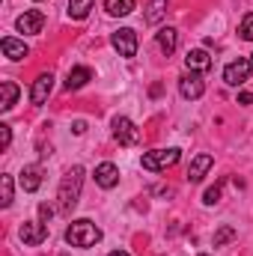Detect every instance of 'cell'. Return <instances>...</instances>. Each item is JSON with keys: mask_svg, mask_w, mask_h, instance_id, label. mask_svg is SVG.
Here are the masks:
<instances>
[{"mask_svg": "<svg viewBox=\"0 0 253 256\" xmlns=\"http://www.w3.org/2000/svg\"><path fill=\"white\" fill-rule=\"evenodd\" d=\"M80 188H84V167H68L63 173V182H60V191H57V206L60 212H72L80 200Z\"/></svg>", "mask_w": 253, "mask_h": 256, "instance_id": "cell-1", "label": "cell"}, {"mask_svg": "<svg viewBox=\"0 0 253 256\" xmlns=\"http://www.w3.org/2000/svg\"><path fill=\"white\" fill-rule=\"evenodd\" d=\"M66 242H68L72 248H92V244L102 242V230H98L92 220L80 218V220H72V224H68V230H66Z\"/></svg>", "mask_w": 253, "mask_h": 256, "instance_id": "cell-2", "label": "cell"}, {"mask_svg": "<svg viewBox=\"0 0 253 256\" xmlns=\"http://www.w3.org/2000/svg\"><path fill=\"white\" fill-rule=\"evenodd\" d=\"M179 152H182V149H176V146H170V149H152V152H143L140 167H143V170H149V173L170 170V167L179 161Z\"/></svg>", "mask_w": 253, "mask_h": 256, "instance_id": "cell-3", "label": "cell"}, {"mask_svg": "<svg viewBox=\"0 0 253 256\" xmlns=\"http://www.w3.org/2000/svg\"><path fill=\"white\" fill-rule=\"evenodd\" d=\"M114 137L120 140V146H137L140 143V128L128 116H116L114 120Z\"/></svg>", "mask_w": 253, "mask_h": 256, "instance_id": "cell-4", "label": "cell"}, {"mask_svg": "<svg viewBox=\"0 0 253 256\" xmlns=\"http://www.w3.org/2000/svg\"><path fill=\"white\" fill-rule=\"evenodd\" d=\"M15 27H18V33H24V36H36V33H42V27H45V12H42V9H27L24 15H18Z\"/></svg>", "mask_w": 253, "mask_h": 256, "instance_id": "cell-5", "label": "cell"}, {"mask_svg": "<svg viewBox=\"0 0 253 256\" xmlns=\"http://www.w3.org/2000/svg\"><path fill=\"white\" fill-rule=\"evenodd\" d=\"M110 45L120 51V57H134L137 54V33L131 27H122L110 36Z\"/></svg>", "mask_w": 253, "mask_h": 256, "instance_id": "cell-6", "label": "cell"}, {"mask_svg": "<svg viewBox=\"0 0 253 256\" xmlns=\"http://www.w3.org/2000/svg\"><path fill=\"white\" fill-rule=\"evenodd\" d=\"M18 236H21V242H24V244L36 248V244H42V242L48 238V226H45L42 220H24V224H21V230H18Z\"/></svg>", "mask_w": 253, "mask_h": 256, "instance_id": "cell-7", "label": "cell"}, {"mask_svg": "<svg viewBox=\"0 0 253 256\" xmlns=\"http://www.w3.org/2000/svg\"><path fill=\"white\" fill-rule=\"evenodd\" d=\"M250 72H253L250 60H232V63L224 68V80H226L230 86H242V84L250 78Z\"/></svg>", "mask_w": 253, "mask_h": 256, "instance_id": "cell-8", "label": "cell"}, {"mask_svg": "<svg viewBox=\"0 0 253 256\" xmlns=\"http://www.w3.org/2000/svg\"><path fill=\"white\" fill-rule=\"evenodd\" d=\"M179 92H182V98H190V102L206 92V84H202L200 72H185V74L179 78Z\"/></svg>", "mask_w": 253, "mask_h": 256, "instance_id": "cell-9", "label": "cell"}, {"mask_svg": "<svg viewBox=\"0 0 253 256\" xmlns=\"http://www.w3.org/2000/svg\"><path fill=\"white\" fill-rule=\"evenodd\" d=\"M96 185L104 188V191L116 188V185H120V167L110 164V161H102V164L96 167Z\"/></svg>", "mask_w": 253, "mask_h": 256, "instance_id": "cell-10", "label": "cell"}, {"mask_svg": "<svg viewBox=\"0 0 253 256\" xmlns=\"http://www.w3.org/2000/svg\"><path fill=\"white\" fill-rule=\"evenodd\" d=\"M212 164H214V158L208 155V152H200V155H194L190 158V164H188V182H202V176L212 170Z\"/></svg>", "mask_w": 253, "mask_h": 256, "instance_id": "cell-11", "label": "cell"}, {"mask_svg": "<svg viewBox=\"0 0 253 256\" xmlns=\"http://www.w3.org/2000/svg\"><path fill=\"white\" fill-rule=\"evenodd\" d=\"M51 90H54V74H51V72L39 74V78L33 80V90H30V102H33V104H45V98L51 96Z\"/></svg>", "mask_w": 253, "mask_h": 256, "instance_id": "cell-12", "label": "cell"}, {"mask_svg": "<svg viewBox=\"0 0 253 256\" xmlns=\"http://www.w3.org/2000/svg\"><path fill=\"white\" fill-rule=\"evenodd\" d=\"M18 185H21V191H27V194L39 191V185H42V167L39 164H27L21 170V176H18Z\"/></svg>", "mask_w": 253, "mask_h": 256, "instance_id": "cell-13", "label": "cell"}, {"mask_svg": "<svg viewBox=\"0 0 253 256\" xmlns=\"http://www.w3.org/2000/svg\"><path fill=\"white\" fill-rule=\"evenodd\" d=\"M185 68L188 72H208L212 68V57H208V51L206 48H194V51H188V57H185Z\"/></svg>", "mask_w": 253, "mask_h": 256, "instance_id": "cell-14", "label": "cell"}, {"mask_svg": "<svg viewBox=\"0 0 253 256\" xmlns=\"http://www.w3.org/2000/svg\"><path fill=\"white\" fill-rule=\"evenodd\" d=\"M155 42H158V48L170 57V54L179 48V30H176V27H161L158 36H155Z\"/></svg>", "mask_w": 253, "mask_h": 256, "instance_id": "cell-15", "label": "cell"}, {"mask_svg": "<svg viewBox=\"0 0 253 256\" xmlns=\"http://www.w3.org/2000/svg\"><path fill=\"white\" fill-rule=\"evenodd\" d=\"M0 48H3V54H6L9 60H15V63H18V60H24V57L30 54V51H27V45H24L21 39H12V36H6V39L0 42Z\"/></svg>", "mask_w": 253, "mask_h": 256, "instance_id": "cell-16", "label": "cell"}, {"mask_svg": "<svg viewBox=\"0 0 253 256\" xmlns=\"http://www.w3.org/2000/svg\"><path fill=\"white\" fill-rule=\"evenodd\" d=\"M86 80H92V72H90L86 66H74V68H68V74H66V90H80Z\"/></svg>", "mask_w": 253, "mask_h": 256, "instance_id": "cell-17", "label": "cell"}, {"mask_svg": "<svg viewBox=\"0 0 253 256\" xmlns=\"http://www.w3.org/2000/svg\"><path fill=\"white\" fill-rule=\"evenodd\" d=\"M18 96H21V90H18L12 80H3V84H0V110H3V114L12 110L15 102H18Z\"/></svg>", "mask_w": 253, "mask_h": 256, "instance_id": "cell-18", "label": "cell"}, {"mask_svg": "<svg viewBox=\"0 0 253 256\" xmlns=\"http://www.w3.org/2000/svg\"><path fill=\"white\" fill-rule=\"evenodd\" d=\"M92 3H96V0H68V3H66V12H68V18H74V21H84V18L90 15Z\"/></svg>", "mask_w": 253, "mask_h": 256, "instance_id": "cell-19", "label": "cell"}, {"mask_svg": "<svg viewBox=\"0 0 253 256\" xmlns=\"http://www.w3.org/2000/svg\"><path fill=\"white\" fill-rule=\"evenodd\" d=\"M167 15V0H149V9H146V24H161Z\"/></svg>", "mask_w": 253, "mask_h": 256, "instance_id": "cell-20", "label": "cell"}, {"mask_svg": "<svg viewBox=\"0 0 253 256\" xmlns=\"http://www.w3.org/2000/svg\"><path fill=\"white\" fill-rule=\"evenodd\" d=\"M104 9L114 18H122V15H131L134 12V0H104Z\"/></svg>", "mask_w": 253, "mask_h": 256, "instance_id": "cell-21", "label": "cell"}, {"mask_svg": "<svg viewBox=\"0 0 253 256\" xmlns=\"http://www.w3.org/2000/svg\"><path fill=\"white\" fill-rule=\"evenodd\" d=\"M0 206H3V208L12 206V176H9V173L0 176Z\"/></svg>", "mask_w": 253, "mask_h": 256, "instance_id": "cell-22", "label": "cell"}, {"mask_svg": "<svg viewBox=\"0 0 253 256\" xmlns=\"http://www.w3.org/2000/svg\"><path fill=\"white\" fill-rule=\"evenodd\" d=\"M232 238H236V226L224 224V226H220V230L214 232V238H212V242H214V248H224V244H230Z\"/></svg>", "mask_w": 253, "mask_h": 256, "instance_id": "cell-23", "label": "cell"}, {"mask_svg": "<svg viewBox=\"0 0 253 256\" xmlns=\"http://www.w3.org/2000/svg\"><path fill=\"white\" fill-rule=\"evenodd\" d=\"M238 36H242L244 42H253V12H248V15L242 18V24H238Z\"/></svg>", "mask_w": 253, "mask_h": 256, "instance_id": "cell-24", "label": "cell"}, {"mask_svg": "<svg viewBox=\"0 0 253 256\" xmlns=\"http://www.w3.org/2000/svg\"><path fill=\"white\" fill-rule=\"evenodd\" d=\"M220 188H224V185H214V188H208V191L202 194V202H206V206H214V202L220 200Z\"/></svg>", "mask_w": 253, "mask_h": 256, "instance_id": "cell-25", "label": "cell"}, {"mask_svg": "<svg viewBox=\"0 0 253 256\" xmlns=\"http://www.w3.org/2000/svg\"><path fill=\"white\" fill-rule=\"evenodd\" d=\"M9 143H12V128H9V126H0V149L6 152V149H9Z\"/></svg>", "mask_w": 253, "mask_h": 256, "instance_id": "cell-26", "label": "cell"}, {"mask_svg": "<svg viewBox=\"0 0 253 256\" xmlns=\"http://www.w3.org/2000/svg\"><path fill=\"white\" fill-rule=\"evenodd\" d=\"M39 218H42V224H48V220L54 218V208H51L48 202H42V206H39Z\"/></svg>", "mask_w": 253, "mask_h": 256, "instance_id": "cell-27", "label": "cell"}, {"mask_svg": "<svg viewBox=\"0 0 253 256\" xmlns=\"http://www.w3.org/2000/svg\"><path fill=\"white\" fill-rule=\"evenodd\" d=\"M238 104H253V92H238Z\"/></svg>", "mask_w": 253, "mask_h": 256, "instance_id": "cell-28", "label": "cell"}, {"mask_svg": "<svg viewBox=\"0 0 253 256\" xmlns=\"http://www.w3.org/2000/svg\"><path fill=\"white\" fill-rule=\"evenodd\" d=\"M84 131H86V122H84V120H78V122H74V134H84Z\"/></svg>", "mask_w": 253, "mask_h": 256, "instance_id": "cell-29", "label": "cell"}, {"mask_svg": "<svg viewBox=\"0 0 253 256\" xmlns=\"http://www.w3.org/2000/svg\"><path fill=\"white\" fill-rule=\"evenodd\" d=\"M108 256H131V254H126V250H114V254H108Z\"/></svg>", "mask_w": 253, "mask_h": 256, "instance_id": "cell-30", "label": "cell"}, {"mask_svg": "<svg viewBox=\"0 0 253 256\" xmlns=\"http://www.w3.org/2000/svg\"><path fill=\"white\" fill-rule=\"evenodd\" d=\"M200 256H208V254H200Z\"/></svg>", "mask_w": 253, "mask_h": 256, "instance_id": "cell-31", "label": "cell"}, {"mask_svg": "<svg viewBox=\"0 0 253 256\" xmlns=\"http://www.w3.org/2000/svg\"><path fill=\"white\" fill-rule=\"evenodd\" d=\"M250 63H253V54H250Z\"/></svg>", "mask_w": 253, "mask_h": 256, "instance_id": "cell-32", "label": "cell"}]
</instances>
